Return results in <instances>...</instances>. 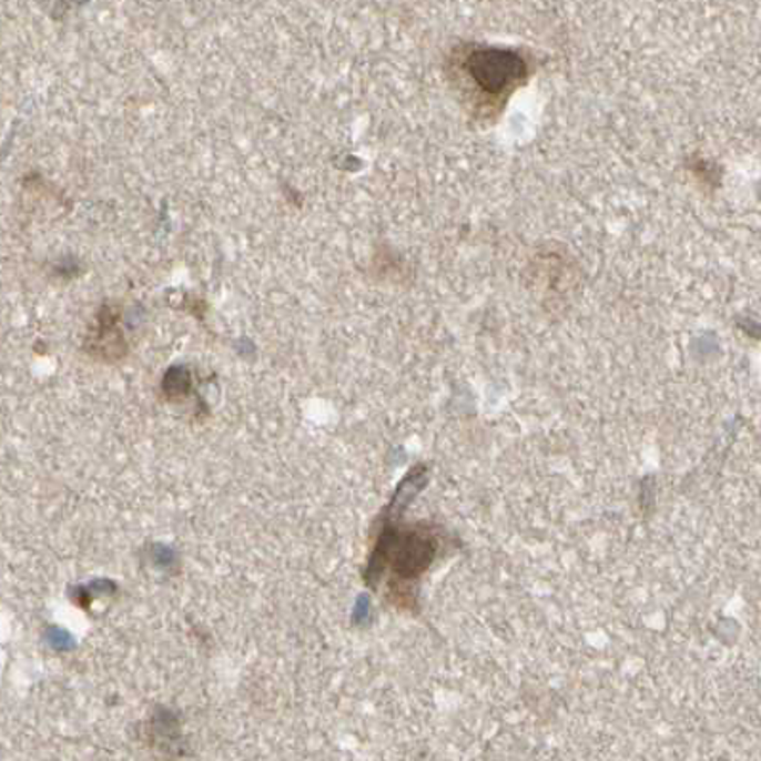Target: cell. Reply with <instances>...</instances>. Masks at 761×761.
Returning a JSON list of instances; mask_svg holds the SVG:
<instances>
[{
    "label": "cell",
    "mask_w": 761,
    "mask_h": 761,
    "mask_svg": "<svg viewBox=\"0 0 761 761\" xmlns=\"http://www.w3.org/2000/svg\"><path fill=\"white\" fill-rule=\"evenodd\" d=\"M442 550V529L435 525L395 524L394 517H384L368 558L365 582L378 588L382 578L388 577V596L395 606L416 609V593L424 572L434 565Z\"/></svg>",
    "instance_id": "obj_1"
},
{
    "label": "cell",
    "mask_w": 761,
    "mask_h": 761,
    "mask_svg": "<svg viewBox=\"0 0 761 761\" xmlns=\"http://www.w3.org/2000/svg\"><path fill=\"white\" fill-rule=\"evenodd\" d=\"M458 62L479 94L490 100H506L530 71L527 58L514 48L474 44L460 52Z\"/></svg>",
    "instance_id": "obj_2"
},
{
    "label": "cell",
    "mask_w": 761,
    "mask_h": 761,
    "mask_svg": "<svg viewBox=\"0 0 761 761\" xmlns=\"http://www.w3.org/2000/svg\"><path fill=\"white\" fill-rule=\"evenodd\" d=\"M119 321L121 312L115 306L103 304L98 310L94 326L90 328L84 342V349L95 359L115 363L129 354V342L124 338V331Z\"/></svg>",
    "instance_id": "obj_3"
},
{
    "label": "cell",
    "mask_w": 761,
    "mask_h": 761,
    "mask_svg": "<svg viewBox=\"0 0 761 761\" xmlns=\"http://www.w3.org/2000/svg\"><path fill=\"white\" fill-rule=\"evenodd\" d=\"M75 2H79V4H82V2H87V0H75Z\"/></svg>",
    "instance_id": "obj_4"
}]
</instances>
